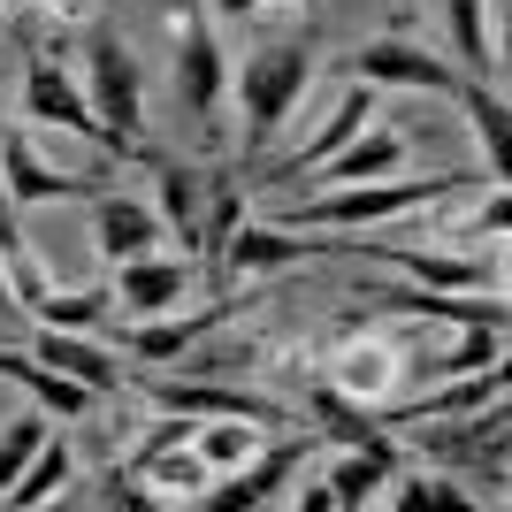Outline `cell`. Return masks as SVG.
<instances>
[{
  "label": "cell",
  "mask_w": 512,
  "mask_h": 512,
  "mask_svg": "<svg viewBox=\"0 0 512 512\" xmlns=\"http://www.w3.org/2000/svg\"><path fill=\"white\" fill-rule=\"evenodd\" d=\"M459 184H474V176H406V184H337V192L321 199H291L283 207L276 230H360V222H390V214H413L428 207V199L459 192Z\"/></svg>",
  "instance_id": "cell-1"
},
{
  "label": "cell",
  "mask_w": 512,
  "mask_h": 512,
  "mask_svg": "<svg viewBox=\"0 0 512 512\" xmlns=\"http://www.w3.org/2000/svg\"><path fill=\"white\" fill-rule=\"evenodd\" d=\"M85 77H92V115L107 123V153H138V161H153L146 146V115H138V54L123 46V31L115 23H92L85 31Z\"/></svg>",
  "instance_id": "cell-2"
},
{
  "label": "cell",
  "mask_w": 512,
  "mask_h": 512,
  "mask_svg": "<svg viewBox=\"0 0 512 512\" xmlns=\"http://www.w3.org/2000/svg\"><path fill=\"white\" fill-rule=\"evenodd\" d=\"M306 77H314V46L306 39H283V46H260L253 62L237 69V100H245V153H260L291 123Z\"/></svg>",
  "instance_id": "cell-3"
},
{
  "label": "cell",
  "mask_w": 512,
  "mask_h": 512,
  "mask_svg": "<svg viewBox=\"0 0 512 512\" xmlns=\"http://www.w3.org/2000/svg\"><path fill=\"white\" fill-rule=\"evenodd\" d=\"M176 100H184V115H199V123H214V107H222V46H214L207 0H184V31H176Z\"/></svg>",
  "instance_id": "cell-4"
},
{
  "label": "cell",
  "mask_w": 512,
  "mask_h": 512,
  "mask_svg": "<svg viewBox=\"0 0 512 512\" xmlns=\"http://www.w3.org/2000/svg\"><path fill=\"white\" fill-rule=\"evenodd\" d=\"M23 107L39 115V123H62V130H85L92 146H107V123L92 115V100L77 92V77H69L54 54H31V77H23Z\"/></svg>",
  "instance_id": "cell-5"
},
{
  "label": "cell",
  "mask_w": 512,
  "mask_h": 512,
  "mask_svg": "<svg viewBox=\"0 0 512 512\" xmlns=\"http://www.w3.org/2000/svg\"><path fill=\"white\" fill-rule=\"evenodd\" d=\"M360 77H367V85H413V92H459V85H467V69H451L444 54L406 46V39L360 46Z\"/></svg>",
  "instance_id": "cell-6"
},
{
  "label": "cell",
  "mask_w": 512,
  "mask_h": 512,
  "mask_svg": "<svg viewBox=\"0 0 512 512\" xmlns=\"http://www.w3.org/2000/svg\"><path fill=\"white\" fill-rule=\"evenodd\" d=\"M375 107H383V100H375V85H367V77H352V85H344V100H337V115L314 130V146H299L291 161H276V184H306V176H314L321 161L344 146V138H360V130L375 123Z\"/></svg>",
  "instance_id": "cell-7"
},
{
  "label": "cell",
  "mask_w": 512,
  "mask_h": 512,
  "mask_svg": "<svg viewBox=\"0 0 512 512\" xmlns=\"http://www.w3.org/2000/svg\"><path fill=\"white\" fill-rule=\"evenodd\" d=\"M0 192L16 199V207H31V199H100V184L46 169L39 153H31V138H23V130H8V138H0Z\"/></svg>",
  "instance_id": "cell-8"
},
{
  "label": "cell",
  "mask_w": 512,
  "mask_h": 512,
  "mask_svg": "<svg viewBox=\"0 0 512 512\" xmlns=\"http://www.w3.org/2000/svg\"><path fill=\"white\" fill-rule=\"evenodd\" d=\"M321 253H375L383 268L428 283V291H467L482 283V260H444V253H406V245H367V237H321Z\"/></svg>",
  "instance_id": "cell-9"
},
{
  "label": "cell",
  "mask_w": 512,
  "mask_h": 512,
  "mask_svg": "<svg viewBox=\"0 0 512 512\" xmlns=\"http://www.w3.org/2000/svg\"><path fill=\"white\" fill-rule=\"evenodd\" d=\"M146 398L161 413H237V421H283L276 406H268V398H253V390H237V383H192V375H184V383H146Z\"/></svg>",
  "instance_id": "cell-10"
},
{
  "label": "cell",
  "mask_w": 512,
  "mask_h": 512,
  "mask_svg": "<svg viewBox=\"0 0 512 512\" xmlns=\"http://www.w3.org/2000/svg\"><path fill=\"white\" fill-rule=\"evenodd\" d=\"M92 237H100V253L123 268V260L153 253V237H161V214L138 207V199H123V192H100V199H92Z\"/></svg>",
  "instance_id": "cell-11"
},
{
  "label": "cell",
  "mask_w": 512,
  "mask_h": 512,
  "mask_svg": "<svg viewBox=\"0 0 512 512\" xmlns=\"http://www.w3.org/2000/svg\"><path fill=\"white\" fill-rule=\"evenodd\" d=\"M314 451V436H299V444H276V451H260L253 467L237 474V482H222V490H207V505L214 512H253V505H268V497L283 490V474H299V459Z\"/></svg>",
  "instance_id": "cell-12"
},
{
  "label": "cell",
  "mask_w": 512,
  "mask_h": 512,
  "mask_svg": "<svg viewBox=\"0 0 512 512\" xmlns=\"http://www.w3.org/2000/svg\"><path fill=\"white\" fill-rule=\"evenodd\" d=\"M314 413L321 428L337 436L344 451H367V459H383V467H398V444L383 436V421L367 413V398H344V390H314Z\"/></svg>",
  "instance_id": "cell-13"
},
{
  "label": "cell",
  "mask_w": 512,
  "mask_h": 512,
  "mask_svg": "<svg viewBox=\"0 0 512 512\" xmlns=\"http://www.w3.org/2000/svg\"><path fill=\"white\" fill-rule=\"evenodd\" d=\"M406 161V130H360V138H344L329 161H321V184H367V176H390Z\"/></svg>",
  "instance_id": "cell-14"
},
{
  "label": "cell",
  "mask_w": 512,
  "mask_h": 512,
  "mask_svg": "<svg viewBox=\"0 0 512 512\" xmlns=\"http://www.w3.org/2000/svg\"><path fill=\"white\" fill-rule=\"evenodd\" d=\"M184 299V260H123V276H115V306H130V314H169V306Z\"/></svg>",
  "instance_id": "cell-15"
},
{
  "label": "cell",
  "mask_w": 512,
  "mask_h": 512,
  "mask_svg": "<svg viewBox=\"0 0 512 512\" xmlns=\"http://www.w3.org/2000/svg\"><path fill=\"white\" fill-rule=\"evenodd\" d=\"M39 360L54 367V375H69V383H85L92 398H100V390H123L130 375L115 360H107V352H92L85 337H69V329H39Z\"/></svg>",
  "instance_id": "cell-16"
},
{
  "label": "cell",
  "mask_w": 512,
  "mask_h": 512,
  "mask_svg": "<svg viewBox=\"0 0 512 512\" xmlns=\"http://www.w3.org/2000/svg\"><path fill=\"white\" fill-rule=\"evenodd\" d=\"M0 375H8V383H23V390H31V398H39L46 413H69V421H77V413H92V390H85V383H69V375H54L46 360L0 352Z\"/></svg>",
  "instance_id": "cell-17"
},
{
  "label": "cell",
  "mask_w": 512,
  "mask_h": 512,
  "mask_svg": "<svg viewBox=\"0 0 512 512\" xmlns=\"http://www.w3.org/2000/svg\"><path fill=\"white\" fill-rule=\"evenodd\" d=\"M222 314H230V299H214L207 314H192V321H146V329H130L123 344L138 352V360H184V352H192V344L207 337Z\"/></svg>",
  "instance_id": "cell-18"
},
{
  "label": "cell",
  "mask_w": 512,
  "mask_h": 512,
  "mask_svg": "<svg viewBox=\"0 0 512 512\" xmlns=\"http://www.w3.org/2000/svg\"><path fill=\"white\" fill-rule=\"evenodd\" d=\"M490 398H505V367H474L467 383H451V390H428L421 406H398L390 421H436V413H482Z\"/></svg>",
  "instance_id": "cell-19"
},
{
  "label": "cell",
  "mask_w": 512,
  "mask_h": 512,
  "mask_svg": "<svg viewBox=\"0 0 512 512\" xmlns=\"http://www.w3.org/2000/svg\"><path fill=\"white\" fill-rule=\"evenodd\" d=\"M214 260H230V268H291V260H299V237L253 222V230H230V237H222V253H214Z\"/></svg>",
  "instance_id": "cell-20"
},
{
  "label": "cell",
  "mask_w": 512,
  "mask_h": 512,
  "mask_svg": "<svg viewBox=\"0 0 512 512\" xmlns=\"http://www.w3.org/2000/svg\"><path fill=\"white\" fill-rule=\"evenodd\" d=\"M69 467H77V459H69V444H54V436H46V444L31 451V467H23L0 497H8V505H46V497H62Z\"/></svg>",
  "instance_id": "cell-21"
},
{
  "label": "cell",
  "mask_w": 512,
  "mask_h": 512,
  "mask_svg": "<svg viewBox=\"0 0 512 512\" xmlns=\"http://www.w3.org/2000/svg\"><path fill=\"white\" fill-rule=\"evenodd\" d=\"M459 100H467L474 130H482V161H490V176H505V92H497L490 77H467Z\"/></svg>",
  "instance_id": "cell-22"
},
{
  "label": "cell",
  "mask_w": 512,
  "mask_h": 512,
  "mask_svg": "<svg viewBox=\"0 0 512 512\" xmlns=\"http://www.w3.org/2000/svg\"><path fill=\"white\" fill-rule=\"evenodd\" d=\"M153 176H161V214H169L176 237L199 253V176L184 169V161H161V153H153Z\"/></svg>",
  "instance_id": "cell-23"
},
{
  "label": "cell",
  "mask_w": 512,
  "mask_h": 512,
  "mask_svg": "<svg viewBox=\"0 0 512 512\" xmlns=\"http://www.w3.org/2000/svg\"><path fill=\"white\" fill-rule=\"evenodd\" d=\"M107 314H115V291H62V299L39 291V299H31V321H39V329H92V321H107Z\"/></svg>",
  "instance_id": "cell-24"
},
{
  "label": "cell",
  "mask_w": 512,
  "mask_h": 512,
  "mask_svg": "<svg viewBox=\"0 0 512 512\" xmlns=\"http://www.w3.org/2000/svg\"><path fill=\"white\" fill-rule=\"evenodd\" d=\"M383 459H367V451H344L337 459V474H329V497H337V505H367V497L383 490Z\"/></svg>",
  "instance_id": "cell-25"
},
{
  "label": "cell",
  "mask_w": 512,
  "mask_h": 512,
  "mask_svg": "<svg viewBox=\"0 0 512 512\" xmlns=\"http://www.w3.org/2000/svg\"><path fill=\"white\" fill-rule=\"evenodd\" d=\"M451 46L467 77H490V39H482V0H451Z\"/></svg>",
  "instance_id": "cell-26"
},
{
  "label": "cell",
  "mask_w": 512,
  "mask_h": 512,
  "mask_svg": "<svg viewBox=\"0 0 512 512\" xmlns=\"http://www.w3.org/2000/svg\"><path fill=\"white\" fill-rule=\"evenodd\" d=\"M39 444H46V421H39V413H16V421L0 428V490L31 467V451H39Z\"/></svg>",
  "instance_id": "cell-27"
},
{
  "label": "cell",
  "mask_w": 512,
  "mask_h": 512,
  "mask_svg": "<svg viewBox=\"0 0 512 512\" xmlns=\"http://www.w3.org/2000/svg\"><path fill=\"white\" fill-rule=\"evenodd\" d=\"M260 451V421H230V428H207L199 436V459L207 467H237V459H253Z\"/></svg>",
  "instance_id": "cell-28"
},
{
  "label": "cell",
  "mask_w": 512,
  "mask_h": 512,
  "mask_svg": "<svg viewBox=\"0 0 512 512\" xmlns=\"http://www.w3.org/2000/svg\"><path fill=\"white\" fill-rule=\"evenodd\" d=\"M398 505H474V490H459V482H406Z\"/></svg>",
  "instance_id": "cell-29"
},
{
  "label": "cell",
  "mask_w": 512,
  "mask_h": 512,
  "mask_svg": "<svg viewBox=\"0 0 512 512\" xmlns=\"http://www.w3.org/2000/svg\"><path fill=\"white\" fill-rule=\"evenodd\" d=\"M207 8H214V16H253L260 0H207Z\"/></svg>",
  "instance_id": "cell-30"
},
{
  "label": "cell",
  "mask_w": 512,
  "mask_h": 512,
  "mask_svg": "<svg viewBox=\"0 0 512 512\" xmlns=\"http://www.w3.org/2000/svg\"><path fill=\"white\" fill-rule=\"evenodd\" d=\"M46 8H62V0H46Z\"/></svg>",
  "instance_id": "cell-31"
},
{
  "label": "cell",
  "mask_w": 512,
  "mask_h": 512,
  "mask_svg": "<svg viewBox=\"0 0 512 512\" xmlns=\"http://www.w3.org/2000/svg\"><path fill=\"white\" fill-rule=\"evenodd\" d=\"M0 291H8V276H0Z\"/></svg>",
  "instance_id": "cell-32"
},
{
  "label": "cell",
  "mask_w": 512,
  "mask_h": 512,
  "mask_svg": "<svg viewBox=\"0 0 512 512\" xmlns=\"http://www.w3.org/2000/svg\"><path fill=\"white\" fill-rule=\"evenodd\" d=\"M0 8H8V0H0Z\"/></svg>",
  "instance_id": "cell-33"
}]
</instances>
